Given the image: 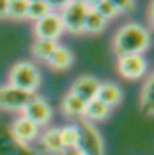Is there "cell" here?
<instances>
[{
	"label": "cell",
	"mask_w": 154,
	"mask_h": 155,
	"mask_svg": "<svg viewBox=\"0 0 154 155\" xmlns=\"http://www.w3.org/2000/svg\"><path fill=\"white\" fill-rule=\"evenodd\" d=\"M149 46V33L138 24H125L116 32L113 49L118 55L142 54Z\"/></svg>",
	"instance_id": "obj_1"
},
{
	"label": "cell",
	"mask_w": 154,
	"mask_h": 155,
	"mask_svg": "<svg viewBox=\"0 0 154 155\" xmlns=\"http://www.w3.org/2000/svg\"><path fill=\"white\" fill-rule=\"evenodd\" d=\"M41 84V74L32 62H18L10 70V86L27 94H33Z\"/></svg>",
	"instance_id": "obj_2"
},
{
	"label": "cell",
	"mask_w": 154,
	"mask_h": 155,
	"mask_svg": "<svg viewBox=\"0 0 154 155\" xmlns=\"http://www.w3.org/2000/svg\"><path fill=\"white\" fill-rule=\"evenodd\" d=\"M89 11V3L87 2H68L64 5V10L60 13V21L64 29H67L70 33H83V27H84V19Z\"/></svg>",
	"instance_id": "obj_3"
},
{
	"label": "cell",
	"mask_w": 154,
	"mask_h": 155,
	"mask_svg": "<svg viewBox=\"0 0 154 155\" xmlns=\"http://www.w3.org/2000/svg\"><path fill=\"white\" fill-rule=\"evenodd\" d=\"M80 144L78 149L86 155H103V141L95 127L89 120H81L78 125Z\"/></svg>",
	"instance_id": "obj_4"
},
{
	"label": "cell",
	"mask_w": 154,
	"mask_h": 155,
	"mask_svg": "<svg viewBox=\"0 0 154 155\" xmlns=\"http://www.w3.org/2000/svg\"><path fill=\"white\" fill-rule=\"evenodd\" d=\"M33 32H35V35H37V38L56 41L60 37V33L64 32V25H62L60 16L57 15V13L51 11L50 15H46L41 19L35 21Z\"/></svg>",
	"instance_id": "obj_5"
},
{
	"label": "cell",
	"mask_w": 154,
	"mask_h": 155,
	"mask_svg": "<svg viewBox=\"0 0 154 155\" xmlns=\"http://www.w3.org/2000/svg\"><path fill=\"white\" fill-rule=\"evenodd\" d=\"M33 98V94H27L16 87H0V108L8 111H22L24 106Z\"/></svg>",
	"instance_id": "obj_6"
},
{
	"label": "cell",
	"mask_w": 154,
	"mask_h": 155,
	"mask_svg": "<svg viewBox=\"0 0 154 155\" xmlns=\"http://www.w3.org/2000/svg\"><path fill=\"white\" fill-rule=\"evenodd\" d=\"M146 60L142 54H127L119 55L118 70L125 79H138L146 73Z\"/></svg>",
	"instance_id": "obj_7"
},
{
	"label": "cell",
	"mask_w": 154,
	"mask_h": 155,
	"mask_svg": "<svg viewBox=\"0 0 154 155\" xmlns=\"http://www.w3.org/2000/svg\"><path fill=\"white\" fill-rule=\"evenodd\" d=\"M22 114H24L22 117L29 119L30 122H33L37 127H40V125H46L48 122L51 120L53 109L43 98L33 97L32 100L24 106Z\"/></svg>",
	"instance_id": "obj_8"
},
{
	"label": "cell",
	"mask_w": 154,
	"mask_h": 155,
	"mask_svg": "<svg viewBox=\"0 0 154 155\" xmlns=\"http://www.w3.org/2000/svg\"><path fill=\"white\" fill-rule=\"evenodd\" d=\"M99 84L100 82L97 81V78L84 74V76L76 78V79L73 81L70 92L75 94L76 97H80L83 101H89V100H92V98H95Z\"/></svg>",
	"instance_id": "obj_9"
},
{
	"label": "cell",
	"mask_w": 154,
	"mask_h": 155,
	"mask_svg": "<svg viewBox=\"0 0 154 155\" xmlns=\"http://www.w3.org/2000/svg\"><path fill=\"white\" fill-rule=\"evenodd\" d=\"M95 98L100 100L103 104H107L108 108H111V106H115V104H118L121 101L122 94H121V89L118 87V84H115V82H102V84H99Z\"/></svg>",
	"instance_id": "obj_10"
},
{
	"label": "cell",
	"mask_w": 154,
	"mask_h": 155,
	"mask_svg": "<svg viewBox=\"0 0 154 155\" xmlns=\"http://www.w3.org/2000/svg\"><path fill=\"white\" fill-rule=\"evenodd\" d=\"M13 135H15L16 139L22 141V143H27V141H32L37 138L38 135V127L33 122H30L29 119L26 117H19L13 124Z\"/></svg>",
	"instance_id": "obj_11"
},
{
	"label": "cell",
	"mask_w": 154,
	"mask_h": 155,
	"mask_svg": "<svg viewBox=\"0 0 154 155\" xmlns=\"http://www.w3.org/2000/svg\"><path fill=\"white\" fill-rule=\"evenodd\" d=\"M46 62L50 63V67L54 68V70H67L68 67H72V63H73V55L67 48L57 46Z\"/></svg>",
	"instance_id": "obj_12"
},
{
	"label": "cell",
	"mask_w": 154,
	"mask_h": 155,
	"mask_svg": "<svg viewBox=\"0 0 154 155\" xmlns=\"http://www.w3.org/2000/svg\"><path fill=\"white\" fill-rule=\"evenodd\" d=\"M84 106H86V101H83L80 97H76L75 94L68 92L64 100H62V111H64L65 116H83L84 112Z\"/></svg>",
	"instance_id": "obj_13"
},
{
	"label": "cell",
	"mask_w": 154,
	"mask_h": 155,
	"mask_svg": "<svg viewBox=\"0 0 154 155\" xmlns=\"http://www.w3.org/2000/svg\"><path fill=\"white\" fill-rule=\"evenodd\" d=\"M108 112H110V108L107 104H103L100 100H97V98H92V100L86 101L83 116L87 117L89 120H102V119H105L108 116Z\"/></svg>",
	"instance_id": "obj_14"
},
{
	"label": "cell",
	"mask_w": 154,
	"mask_h": 155,
	"mask_svg": "<svg viewBox=\"0 0 154 155\" xmlns=\"http://www.w3.org/2000/svg\"><path fill=\"white\" fill-rule=\"evenodd\" d=\"M105 25H107V19H103L99 13L95 10L91 8V3H89V11L86 15V19H84V27H83V32L86 33H100Z\"/></svg>",
	"instance_id": "obj_15"
},
{
	"label": "cell",
	"mask_w": 154,
	"mask_h": 155,
	"mask_svg": "<svg viewBox=\"0 0 154 155\" xmlns=\"http://www.w3.org/2000/svg\"><path fill=\"white\" fill-rule=\"evenodd\" d=\"M59 136H60V143H62L64 150L65 149H78V144H80L78 127L67 125L64 128H59Z\"/></svg>",
	"instance_id": "obj_16"
},
{
	"label": "cell",
	"mask_w": 154,
	"mask_h": 155,
	"mask_svg": "<svg viewBox=\"0 0 154 155\" xmlns=\"http://www.w3.org/2000/svg\"><path fill=\"white\" fill-rule=\"evenodd\" d=\"M41 146H43L50 153H62L64 147H62V143H60L59 128L46 130L45 135L41 136Z\"/></svg>",
	"instance_id": "obj_17"
},
{
	"label": "cell",
	"mask_w": 154,
	"mask_h": 155,
	"mask_svg": "<svg viewBox=\"0 0 154 155\" xmlns=\"http://www.w3.org/2000/svg\"><path fill=\"white\" fill-rule=\"evenodd\" d=\"M152 94H154V78L149 76L145 82L143 90H142V97H140V106H142V111L148 116H152V108H154Z\"/></svg>",
	"instance_id": "obj_18"
},
{
	"label": "cell",
	"mask_w": 154,
	"mask_h": 155,
	"mask_svg": "<svg viewBox=\"0 0 154 155\" xmlns=\"http://www.w3.org/2000/svg\"><path fill=\"white\" fill-rule=\"evenodd\" d=\"M57 48V43L56 41H51V40H41V38H37L32 45V52L37 59L40 60H48L50 55L54 52V49Z\"/></svg>",
	"instance_id": "obj_19"
},
{
	"label": "cell",
	"mask_w": 154,
	"mask_h": 155,
	"mask_svg": "<svg viewBox=\"0 0 154 155\" xmlns=\"http://www.w3.org/2000/svg\"><path fill=\"white\" fill-rule=\"evenodd\" d=\"M51 13V3L48 2H29L27 6V18H30L33 21H38L43 16Z\"/></svg>",
	"instance_id": "obj_20"
},
{
	"label": "cell",
	"mask_w": 154,
	"mask_h": 155,
	"mask_svg": "<svg viewBox=\"0 0 154 155\" xmlns=\"http://www.w3.org/2000/svg\"><path fill=\"white\" fill-rule=\"evenodd\" d=\"M91 8L95 10L103 19H107V21H108V19H113V18H116L118 15H119V13H118V10H116L115 2H108V0L95 2V3L91 5Z\"/></svg>",
	"instance_id": "obj_21"
},
{
	"label": "cell",
	"mask_w": 154,
	"mask_h": 155,
	"mask_svg": "<svg viewBox=\"0 0 154 155\" xmlns=\"http://www.w3.org/2000/svg\"><path fill=\"white\" fill-rule=\"evenodd\" d=\"M27 6H29V2H26V0H11L8 2L6 16L13 19H24L27 18Z\"/></svg>",
	"instance_id": "obj_22"
},
{
	"label": "cell",
	"mask_w": 154,
	"mask_h": 155,
	"mask_svg": "<svg viewBox=\"0 0 154 155\" xmlns=\"http://www.w3.org/2000/svg\"><path fill=\"white\" fill-rule=\"evenodd\" d=\"M115 5H116L118 13H129L130 10L135 8L134 2H115Z\"/></svg>",
	"instance_id": "obj_23"
},
{
	"label": "cell",
	"mask_w": 154,
	"mask_h": 155,
	"mask_svg": "<svg viewBox=\"0 0 154 155\" xmlns=\"http://www.w3.org/2000/svg\"><path fill=\"white\" fill-rule=\"evenodd\" d=\"M8 13V0H0V18H5Z\"/></svg>",
	"instance_id": "obj_24"
},
{
	"label": "cell",
	"mask_w": 154,
	"mask_h": 155,
	"mask_svg": "<svg viewBox=\"0 0 154 155\" xmlns=\"http://www.w3.org/2000/svg\"><path fill=\"white\" fill-rule=\"evenodd\" d=\"M62 155H86V153H83L80 149H65L62 150Z\"/></svg>",
	"instance_id": "obj_25"
}]
</instances>
